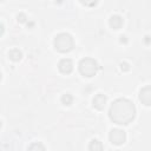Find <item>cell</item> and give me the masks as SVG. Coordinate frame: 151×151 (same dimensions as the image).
Segmentation results:
<instances>
[{
    "instance_id": "obj_1",
    "label": "cell",
    "mask_w": 151,
    "mask_h": 151,
    "mask_svg": "<svg viewBox=\"0 0 151 151\" xmlns=\"http://www.w3.org/2000/svg\"><path fill=\"white\" fill-rule=\"evenodd\" d=\"M111 118L118 124H125L130 122L134 116V107L127 100H117L111 107Z\"/></svg>"
},
{
    "instance_id": "obj_3",
    "label": "cell",
    "mask_w": 151,
    "mask_h": 151,
    "mask_svg": "<svg viewBox=\"0 0 151 151\" xmlns=\"http://www.w3.org/2000/svg\"><path fill=\"white\" fill-rule=\"evenodd\" d=\"M81 63L84 65H86V68H80V71H81L83 74H85L87 77H91V76H93L96 73L97 66H96V63L94 61L91 60V63H90V59H86V60H83Z\"/></svg>"
},
{
    "instance_id": "obj_5",
    "label": "cell",
    "mask_w": 151,
    "mask_h": 151,
    "mask_svg": "<svg viewBox=\"0 0 151 151\" xmlns=\"http://www.w3.org/2000/svg\"><path fill=\"white\" fill-rule=\"evenodd\" d=\"M140 100H143L146 105H151V88H144L140 92Z\"/></svg>"
},
{
    "instance_id": "obj_2",
    "label": "cell",
    "mask_w": 151,
    "mask_h": 151,
    "mask_svg": "<svg viewBox=\"0 0 151 151\" xmlns=\"http://www.w3.org/2000/svg\"><path fill=\"white\" fill-rule=\"evenodd\" d=\"M57 39L60 40V41H63V42L55 41V46H57V48H58L59 51L65 52V51H68V50L72 48V44H67V41H68V42L72 41V39H71L70 35H67V34H61V35H59Z\"/></svg>"
},
{
    "instance_id": "obj_4",
    "label": "cell",
    "mask_w": 151,
    "mask_h": 151,
    "mask_svg": "<svg viewBox=\"0 0 151 151\" xmlns=\"http://www.w3.org/2000/svg\"><path fill=\"white\" fill-rule=\"evenodd\" d=\"M125 139V134L123 131L120 130H113L112 133H111V140L112 143H116V144H120L123 143Z\"/></svg>"
},
{
    "instance_id": "obj_6",
    "label": "cell",
    "mask_w": 151,
    "mask_h": 151,
    "mask_svg": "<svg viewBox=\"0 0 151 151\" xmlns=\"http://www.w3.org/2000/svg\"><path fill=\"white\" fill-rule=\"evenodd\" d=\"M59 66H60V70L63 72H70L72 70V63L70 60H63Z\"/></svg>"
}]
</instances>
